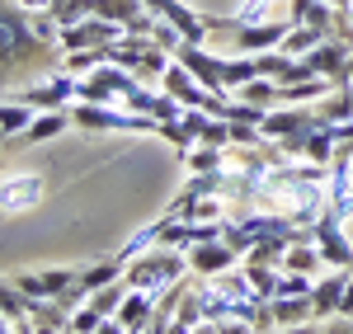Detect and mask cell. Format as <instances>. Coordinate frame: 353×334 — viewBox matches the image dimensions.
Returning <instances> with one entry per match:
<instances>
[{"mask_svg":"<svg viewBox=\"0 0 353 334\" xmlns=\"http://www.w3.org/2000/svg\"><path fill=\"white\" fill-rule=\"evenodd\" d=\"M189 254L184 250H170V245H156V250L137 254L132 264L123 269V278H128V287H137V292H151V297H161L165 287H174L179 278H189Z\"/></svg>","mask_w":353,"mask_h":334,"instance_id":"1","label":"cell"},{"mask_svg":"<svg viewBox=\"0 0 353 334\" xmlns=\"http://www.w3.org/2000/svg\"><path fill=\"white\" fill-rule=\"evenodd\" d=\"M71 118L85 132H137V137H161V123L146 118V113H132L123 104H90V99H76L71 104Z\"/></svg>","mask_w":353,"mask_h":334,"instance_id":"2","label":"cell"},{"mask_svg":"<svg viewBox=\"0 0 353 334\" xmlns=\"http://www.w3.org/2000/svg\"><path fill=\"white\" fill-rule=\"evenodd\" d=\"M137 85H146V81H137L132 71H123L118 61H104V66H94L90 76L76 81V99H90V104H123Z\"/></svg>","mask_w":353,"mask_h":334,"instance_id":"3","label":"cell"},{"mask_svg":"<svg viewBox=\"0 0 353 334\" xmlns=\"http://www.w3.org/2000/svg\"><path fill=\"white\" fill-rule=\"evenodd\" d=\"M161 90L165 94H174L184 109H203V113H226V99L231 94H217V90H208V85L193 81L189 66H179V61H170V71L161 76Z\"/></svg>","mask_w":353,"mask_h":334,"instance_id":"4","label":"cell"},{"mask_svg":"<svg viewBox=\"0 0 353 334\" xmlns=\"http://www.w3.org/2000/svg\"><path fill=\"white\" fill-rule=\"evenodd\" d=\"M118 38H123V28H118V24L99 19V14H90V19H81V24L61 28L57 48H61V56H66V52H81V48H109V43H118Z\"/></svg>","mask_w":353,"mask_h":334,"instance_id":"5","label":"cell"},{"mask_svg":"<svg viewBox=\"0 0 353 334\" xmlns=\"http://www.w3.org/2000/svg\"><path fill=\"white\" fill-rule=\"evenodd\" d=\"M19 99H24V104H33L38 113H48V109H71V104H76V76H71V71L43 76V81L28 85Z\"/></svg>","mask_w":353,"mask_h":334,"instance_id":"6","label":"cell"},{"mask_svg":"<svg viewBox=\"0 0 353 334\" xmlns=\"http://www.w3.org/2000/svg\"><path fill=\"white\" fill-rule=\"evenodd\" d=\"M174 61H179V66H189V71H193V81H198V85H208V90L226 94V56L208 52L203 43H184V48L174 52Z\"/></svg>","mask_w":353,"mask_h":334,"instance_id":"7","label":"cell"},{"mask_svg":"<svg viewBox=\"0 0 353 334\" xmlns=\"http://www.w3.org/2000/svg\"><path fill=\"white\" fill-rule=\"evenodd\" d=\"M306 127H321V118H316L311 104H278V109H269L264 123H259L264 141H283V137H292V132H306Z\"/></svg>","mask_w":353,"mask_h":334,"instance_id":"8","label":"cell"},{"mask_svg":"<svg viewBox=\"0 0 353 334\" xmlns=\"http://www.w3.org/2000/svg\"><path fill=\"white\" fill-rule=\"evenodd\" d=\"M311 236H316V245H321L330 269H353V245H349V236H344V222L330 207H325V217L311 226Z\"/></svg>","mask_w":353,"mask_h":334,"instance_id":"9","label":"cell"},{"mask_svg":"<svg viewBox=\"0 0 353 334\" xmlns=\"http://www.w3.org/2000/svg\"><path fill=\"white\" fill-rule=\"evenodd\" d=\"M349 52H353V43L321 38V43L301 56V61H306V71H311V76H325V81H334V85H349V81H344V61H349Z\"/></svg>","mask_w":353,"mask_h":334,"instance_id":"10","label":"cell"},{"mask_svg":"<svg viewBox=\"0 0 353 334\" xmlns=\"http://www.w3.org/2000/svg\"><path fill=\"white\" fill-rule=\"evenodd\" d=\"M76 278H81V269H38V273H24V278H14V282L33 302H57L66 287H76Z\"/></svg>","mask_w":353,"mask_h":334,"instance_id":"11","label":"cell"},{"mask_svg":"<svg viewBox=\"0 0 353 334\" xmlns=\"http://www.w3.org/2000/svg\"><path fill=\"white\" fill-rule=\"evenodd\" d=\"M43 202V174H5L0 179V212H28Z\"/></svg>","mask_w":353,"mask_h":334,"instance_id":"12","label":"cell"},{"mask_svg":"<svg viewBox=\"0 0 353 334\" xmlns=\"http://www.w3.org/2000/svg\"><path fill=\"white\" fill-rule=\"evenodd\" d=\"M189 254V269L198 273V278H217V273H226V269H236L241 264V254L231 250L226 240H203V245H193Z\"/></svg>","mask_w":353,"mask_h":334,"instance_id":"13","label":"cell"},{"mask_svg":"<svg viewBox=\"0 0 353 334\" xmlns=\"http://www.w3.org/2000/svg\"><path fill=\"white\" fill-rule=\"evenodd\" d=\"M288 28H292V19H273V24H241V28H231V33H236V48H241V52L259 56V52L283 48Z\"/></svg>","mask_w":353,"mask_h":334,"instance_id":"14","label":"cell"},{"mask_svg":"<svg viewBox=\"0 0 353 334\" xmlns=\"http://www.w3.org/2000/svg\"><path fill=\"white\" fill-rule=\"evenodd\" d=\"M353 269H334L325 278L311 282V311H316V320H330V315H339V302H344V287H349Z\"/></svg>","mask_w":353,"mask_h":334,"instance_id":"15","label":"cell"},{"mask_svg":"<svg viewBox=\"0 0 353 334\" xmlns=\"http://www.w3.org/2000/svg\"><path fill=\"white\" fill-rule=\"evenodd\" d=\"M151 315H156V297H151V292H137V287L123 297V306H118V320H123L128 334H141L151 325Z\"/></svg>","mask_w":353,"mask_h":334,"instance_id":"16","label":"cell"},{"mask_svg":"<svg viewBox=\"0 0 353 334\" xmlns=\"http://www.w3.org/2000/svg\"><path fill=\"white\" fill-rule=\"evenodd\" d=\"M311 109H316V118H321L325 127H334V123H349V118H353V85H334L325 99H316Z\"/></svg>","mask_w":353,"mask_h":334,"instance_id":"17","label":"cell"},{"mask_svg":"<svg viewBox=\"0 0 353 334\" xmlns=\"http://www.w3.org/2000/svg\"><path fill=\"white\" fill-rule=\"evenodd\" d=\"M273 320H278V330H292V325H306V320H316V311H311V297H273Z\"/></svg>","mask_w":353,"mask_h":334,"instance_id":"18","label":"cell"},{"mask_svg":"<svg viewBox=\"0 0 353 334\" xmlns=\"http://www.w3.org/2000/svg\"><path fill=\"white\" fill-rule=\"evenodd\" d=\"M231 99H245V104H254V109H278V104H283V85L269 81V76H259V81L241 85Z\"/></svg>","mask_w":353,"mask_h":334,"instance_id":"19","label":"cell"},{"mask_svg":"<svg viewBox=\"0 0 353 334\" xmlns=\"http://www.w3.org/2000/svg\"><path fill=\"white\" fill-rule=\"evenodd\" d=\"M71 123H76V118H71V109H48V113H38V118L28 123L24 137L28 141H52V137H61Z\"/></svg>","mask_w":353,"mask_h":334,"instance_id":"20","label":"cell"},{"mask_svg":"<svg viewBox=\"0 0 353 334\" xmlns=\"http://www.w3.org/2000/svg\"><path fill=\"white\" fill-rule=\"evenodd\" d=\"M179 160L189 165V174H217V169H226V151H221V146H208V141H198V146H189Z\"/></svg>","mask_w":353,"mask_h":334,"instance_id":"21","label":"cell"},{"mask_svg":"<svg viewBox=\"0 0 353 334\" xmlns=\"http://www.w3.org/2000/svg\"><path fill=\"white\" fill-rule=\"evenodd\" d=\"M38 118L33 104L24 99H0V137H14V132H28V123Z\"/></svg>","mask_w":353,"mask_h":334,"instance_id":"22","label":"cell"},{"mask_svg":"<svg viewBox=\"0 0 353 334\" xmlns=\"http://www.w3.org/2000/svg\"><path fill=\"white\" fill-rule=\"evenodd\" d=\"M33 297L19 292V282H0V311L10 315V325H19V320H33Z\"/></svg>","mask_w":353,"mask_h":334,"instance_id":"23","label":"cell"},{"mask_svg":"<svg viewBox=\"0 0 353 334\" xmlns=\"http://www.w3.org/2000/svg\"><path fill=\"white\" fill-rule=\"evenodd\" d=\"M94 14L109 19V24H118V28H128L132 19L146 14V5H141V0H94Z\"/></svg>","mask_w":353,"mask_h":334,"instance_id":"24","label":"cell"},{"mask_svg":"<svg viewBox=\"0 0 353 334\" xmlns=\"http://www.w3.org/2000/svg\"><path fill=\"white\" fill-rule=\"evenodd\" d=\"M161 231H165V217H156V222H151V226H141V231H137L132 240H128V245L118 250V259H123V264H132L137 254L156 250V245H161Z\"/></svg>","mask_w":353,"mask_h":334,"instance_id":"25","label":"cell"},{"mask_svg":"<svg viewBox=\"0 0 353 334\" xmlns=\"http://www.w3.org/2000/svg\"><path fill=\"white\" fill-rule=\"evenodd\" d=\"M123 259H104V264H90V269H81V287L85 292H99V287H109V282L123 278Z\"/></svg>","mask_w":353,"mask_h":334,"instance_id":"26","label":"cell"},{"mask_svg":"<svg viewBox=\"0 0 353 334\" xmlns=\"http://www.w3.org/2000/svg\"><path fill=\"white\" fill-rule=\"evenodd\" d=\"M128 292H132L128 278H118V282H109V287H99V292H90V306L109 320V315H118V306H123V297H128Z\"/></svg>","mask_w":353,"mask_h":334,"instance_id":"27","label":"cell"},{"mask_svg":"<svg viewBox=\"0 0 353 334\" xmlns=\"http://www.w3.org/2000/svg\"><path fill=\"white\" fill-rule=\"evenodd\" d=\"M48 14H52L61 28H71V24H81V19L94 14V0H52V5H48Z\"/></svg>","mask_w":353,"mask_h":334,"instance_id":"28","label":"cell"},{"mask_svg":"<svg viewBox=\"0 0 353 334\" xmlns=\"http://www.w3.org/2000/svg\"><path fill=\"white\" fill-rule=\"evenodd\" d=\"M245 278L254 282V292H259V297H269V302H273V287H278V278H283V269H269V264H245Z\"/></svg>","mask_w":353,"mask_h":334,"instance_id":"29","label":"cell"},{"mask_svg":"<svg viewBox=\"0 0 353 334\" xmlns=\"http://www.w3.org/2000/svg\"><path fill=\"white\" fill-rule=\"evenodd\" d=\"M316 43H321V33H311V28L292 24V28H288V38H283V52H288V56H306Z\"/></svg>","mask_w":353,"mask_h":334,"instance_id":"30","label":"cell"},{"mask_svg":"<svg viewBox=\"0 0 353 334\" xmlns=\"http://www.w3.org/2000/svg\"><path fill=\"white\" fill-rule=\"evenodd\" d=\"M292 61H297V56H288L283 48H273V52H259V71H264L269 81H283V76L292 71Z\"/></svg>","mask_w":353,"mask_h":334,"instance_id":"31","label":"cell"},{"mask_svg":"<svg viewBox=\"0 0 353 334\" xmlns=\"http://www.w3.org/2000/svg\"><path fill=\"white\" fill-rule=\"evenodd\" d=\"M311 282L316 278H306V273H283L278 287H273V297H311Z\"/></svg>","mask_w":353,"mask_h":334,"instance_id":"32","label":"cell"},{"mask_svg":"<svg viewBox=\"0 0 353 334\" xmlns=\"http://www.w3.org/2000/svg\"><path fill=\"white\" fill-rule=\"evenodd\" d=\"M99 325H104V315H99V311L90 306V302H85V306H76V315H71V330H81V334H94Z\"/></svg>","mask_w":353,"mask_h":334,"instance_id":"33","label":"cell"},{"mask_svg":"<svg viewBox=\"0 0 353 334\" xmlns=\"http://www.w3.org/2000/svg\"><path fill=\"white\" fill-rule=\"evenodd\" d=\"M330 212H334L339 222H349V217H353V189H344V194L334 198V202H330Z\"/></svg>","mask_w":353,"mask_h":334,"instance_id":"34","label":"cell"},{"mask_svg":"<svg viewBox=\"0 0 353 334\" xmlns=\"http://www.w3.org/2000/svg\"><path fill=\"white\" fill-rule=\"evenodd\" d=\"M339 315H344V320H353V278H349V287H344V302H339Z\"/></svg>","mask_w":353,"mask_h":334,"instance_id":"35","label":"cell"},{"mask_svg":"<svg viewBox=\"0 0 353 334\" xmlns=\"http://www.w3.org/2000/svg\"><path fill=\"white\" fill-rule=\"evenodd\" d=\"M94 334H128V330H123V320H118V315H109V320H104Z\"/></svg>","mask_w":353,"mask_h":334,"instance_id":"36","label":"cell"},{"mask_svg":"<svg viewBox=\"0 0 353 334\" xmlns=\"http://www.w3.org/2000/svg\"><path fill=\"white\" fill-rule=\"evenodd\" d=\"M330 334H353V320H344V315H339V320H334V330Z\"/></svg>","mask_w":353,"mask_h":334,"instance_id":"37","label":"cell"},{"mask_svg":"<svg viewBox=\"0 0 353 334\" xmlns=\"http://www.w3.org/2000/svg\"><path fill=\"white\" fill-rule=\"evenodd\" d=\"M283 334H321V330H316V325L306 320V325H292V330H283Z\"/></svg>","mask_w":353,"mask_h":334,"instance_id":"38","label":"cell"},{"mask_svg":"<svg viewBox=\"0 0 353 334\" xmlns=\"http://www.w3.org/2000/svg\"><path fill=\"white\" fill-rule=\"evenodd\" d=\"M165 334H193V330L184 325V320H170V330H165Z\"/></svg>","mask_w":353,"mask_h":334,"instance_id":"39","label":"cell"},{"mask_svg":"<svg viewBox=\"0 0 353 334\" xmlns=\"http://www.w3.org/2000/svg\"><path fill=\"white\" fill-rule=\"evenodd\" d=\"M19 5H24V10H48L52 0H19Z\"/></svg>","mask_w":353,"mask_h":334,"instance_id":"40","label":"cell"},{"mask_svg":"<svg viewBox=\"0 0 353 334\" xmlns=\"http://www.w3.org/2000/svg\"><path fill=\"white\" fill-rule=\"evenodd\" d=\"M344 81L353 85V52H349V61H344Z\"/></svg>","mask_w":353,"mask_h":334,"instance_id":"41","label":"cell"},{"mask_svg":"<svg viewBox=\"0 0 353 334\" xmlns=\"http://www.w3.org/2000/svg\"><path fill=\"white\" fill-rule=\"evenodd\" d=\"M330 5H334V10H353V0H330Z\"/></svg>","mask_w":353,"mask_h":334,"instance_id":"42","label":"cell"},{"mask_svg":"<svg viewBox=\"0 0 353 334\" xmlns=\"http://www.w3.org/2000/svg\"><path fill=\"white\" fill-rule=\"evenodd\" d=\"M0 5H5V0H0Z\"/></svg>","mask_w":353,"mask_h":334,"instance_id":"43","label":"cell"},{"mask_svg":"<svg viewBox=\"0 0 353 334\" xmlns=\"http://www.w3.org/2000/svg\"><path fill=\"white\" fill-rule=\"evenodd\" d=\"M349 14H353V10H349Z\"/></svg>","mask_w":353,"mask_h":334,"instance_id":"44","label":"cell"}]
</instances>
